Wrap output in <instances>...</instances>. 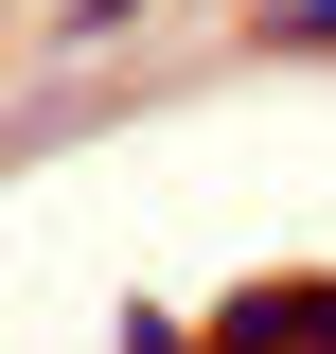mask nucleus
Segmentation results:
<instances>
[{
  "label": "nucleus",
  "mask_w": 336,
  "mask_h": 354,
  "mask_svg": "<svg viewBox=\"0 0 336 354\" xmlns=\"http://www.w3.org/2000/svg\"><path fill=\"white\" fill-rule=\"evenodd\" d=\"M195 337H212V354H336V266H301V283H230Z\"/></svg>",
  "instance_id": "obj_1"
},
{
  "label": "nucleus",
  "mask_w": 336,
  "mask_h": 354,
  "mask_svg": "<svg viewBox=\"0 0 336 354\" xmlns=\"http://www.w3.org/2000/svg\"><path fill=\"white\" fill-rule=\"evenodd\" d=\"M160 0H36V53H124Z\"/></svg>",
  "instance_id": "obj_2"
},
{
  "label": "nucleus",
  "mask_w": 336,
  "mask_h": 354,
  "mask_svg": "<svg viewBox=\"0 0 336 354\" xmlns=\"http://www.w3.org/2000/svg\"><path fill=\"white\" fill-rule=\"evenodd\" d=\"M230 53H336V0H248Z\"/></svg>",
  "instance_id": "obj_3"
}]
</instances>
